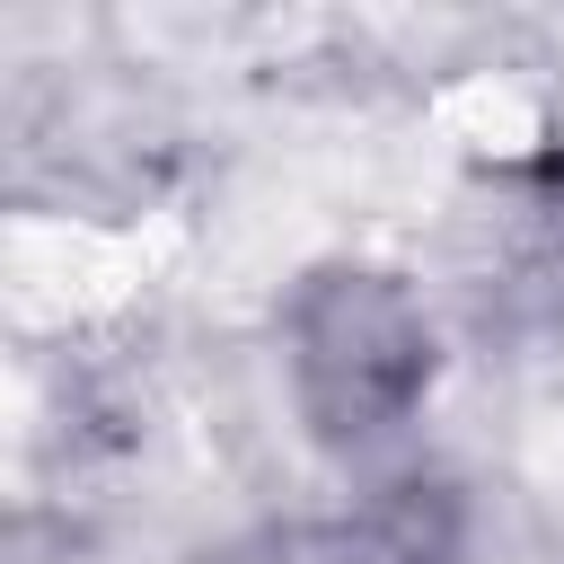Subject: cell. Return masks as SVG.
Wrapping results in <instances>:
<instances>
[{"label": "cell", "instance_id": "1", "mask_svg": "<svg viewBox=\"0 0 564 564\" xmlns=\"http://www.w3.org/2000/svg\"><path fill=\"white\" fill-rule=\"evenodd\" d=\"M300 397L317 414V432H379L414 388H423V335L405 317V300L370 273H326L300 300Z\"/></svg>", "mask_w": 564, "mask_h": 564}]
</instances>
